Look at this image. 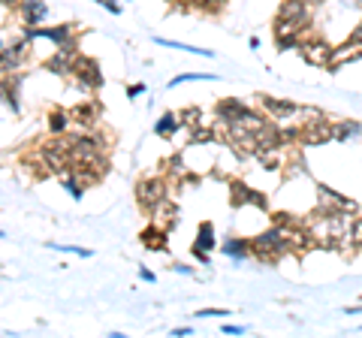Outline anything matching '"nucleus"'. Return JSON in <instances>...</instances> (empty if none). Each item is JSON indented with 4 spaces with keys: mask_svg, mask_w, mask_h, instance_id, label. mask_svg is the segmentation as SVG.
I'll list each match as a JSON object with an SVG mask.
<instances>
[{
    "mask_svg": "<svg viewBox=\"0 0 362 338\" xmlns=\"http://www.w3.org/2000/svg\"><path fill=\"white\" fill-rule=\"evenodd\" d=\"M139 239H142V245H145L148 251H166V248H169V245H166V230H163V226H157V224L148 226V230H145Z\"/></svg>",
    "mask_w": 362,
    "mask_h": 338,
    "instance_id": "dca6fc26",
    "label": "nucleus"
},
{
    "mask_svg": "<svg viewBox=\"0 0 362 338\" xmlns=\"http://www.w3.org/2000/svg\"><path fill=\"white\" fill-rule=\"evenodd\" d=\"M244 115H248V106L239 103V100H221L217 103V118H223V121H242Z\"/></svg>",
    "mask_w": 362,
    "mask_h": 338,
    "instance_id": "2eb2a0df",
    "label": "nucleus"
},
{
    "mask_svg": "<svg viewBox=\"0 0 362 338\" xmlns=\"http://www.w3.org/2000/svg\"><path fill=\"white\" fill-rule=\"evenodd\" d=\"M359 133H362V124H359V121H341V124H332V142L356 139Z\"/></svg>",
    "mask_w": 362,
    "mask_h": 338,
    "instance_id": "f3484780",
    "label": "nucleus"
},
{
    "mask_svg": "<svg viewBox=\"0 0 362 338\" xmlns=\"http://www.w3.org/2000/svg\"><path fill=\"white\" fill-rule=\"evenodd\" d=\"M296 121H299V127H311L317 121H326V112L323 109H317V106H299L296 109Z\"/></svg>",
    "mask_w": 362,
    "mask_h": 338,
    "instance_id": "6ab92c4d",
    "label": "nucleus"
},
{
    "mask_svg": "<svg viewBox=\"0 0 362 338\" xmlns=\"http://www.w3.org/2000/svg\"><path fill=\"white\" fill-rule=\"evenodd\" d=\"M97 3H100V6H103V9H109V13H115V15H118V13H121V6H118V3H115V0H97Z\"/></svg>",
    "mask_w": 362,
    "mask_h": 338,
    "instance_id": "2f4dec72",
    "label": "nucleus"
},
{
    "mask_svg": "<svg viewBox=\"0 0 362 338\" xmlns=\"http://www.w3.org/2000/svg\"><path fill=\"white\" fill-rule=\"evenodd\" d=\"M0 3H6V6H18L22 0H0Z\"/></svg>",
    "mask_w": 362,
    "mask_h": 338,
    "instance_id": "58836bf2",
    "label": "nucleus"
},
{
    "mask_svg": "<svg viewBox=\"0 0 362 338\" xmlns=\"http://www.w3.org/2000/svg\"><path fill=\"white\" fill-rule=\"evenodd\" d=\"M317 199H320L323 212L326 215H341V212H356V206H353V199L341 197L338 190L326 187V185H317Z\"/></svg>",
    "mask_w": 362,
    "mask_h": 338,
    "instance_id": "7ed1b4c3",
    "label": "nucleus"
},
{
    "mask_svg": "<svg viewBox=\"0 0 362 338\" xmlns=\"http://www.w3.org/2000/svg\"><path fill=\"white\" fill-rule=\"evenodd\" d=\"M262 106H266V112L272 118H278V121H287V118H296V103H287V100H275V97H260Z\"/></svg>",
    "mask_w": 362,
    "mask_h": 338,
    "instance_id": "9b49d317",
    "label": "nucleus"
},
{
    "mask_svg": "<svg viewBox=\"0 0 362 338\" xmlns=\"http://www.w3.org/2000/svg\"><path fill=\"white\" fill-rule=\"evenodd\" d=\"M194 257H196L199 263H208V251H205V248H199V245H194Z\"/></svg>",
    "mask_w": 362,
    "mask_h": 338,
    "instance_id": "72a5a7b5",
    "label": "nucleus"
},
{
    "mask_svg": "<svg viewBox=\"0 0 362 338\" xmlns=\"http://www.w3.org/2000/svg\"><path fill=\"white\" fill-rule=\"evenodd\" d=\"M230 312H223V308H205V312H196V317H226Z\"/></svg>",
    "mask_w": 362,
    "mask_h": 338,
    "instance_id": "7c9ffc66",
    "label": "nucleus"
},
{
    "mask_svg": "<svg viewBox=\"0 0 362 338\" xmlns=\"http://www.w3.org/2000/svg\"><path fill=\"white\" fill-rule=\"evenodd\" d=\"M151 212H154V224L163 226V230L175 226V221H178V208H175V203H169V199H160Z\"/></svg>",
    "mask_w": 362,
    "mask_h": 338,
    "instance_id": "f8f14e48",
    "label": "nucleus"
},
{
    "mask_svg": "<svg viewBox=\"0 0 362 338\" xmlns=\"http://www.w3.org/2000/svg\"><path fill=\"white\" fill-rule=\"evenodd\" d=\"M302 139V127H281L278 124V142L281 145H296Z\"/></svg>",
    "mask_w": 362,
    "mask_h": 338,
    "instance_id": "393cba45",
    "label": "nucleus"
},
{
    "mask_svg": "<svg viewBox=\"0 0 362 338\" xmlns=\"http://www.w3.org/2000/svg\"><path fill=\"white\" fill-rule=\"evenodd\" d=\"M157 45H166V49H181V52H190V54H203V58H212V54H214V52H208V49H196V45H181V43L163 40V36H157Z\"/></svg>",
    "mask_w": 362,
    "mask_h": 338,
    "instance_id": "a878e982",
    "label": "nucleus"
},
{
    "mask_svg": "<svg viewBox=\"0 0 362 338\" xmlns=\"http://www.w3.org/2000/svg\"><path fill=\"white\" fill-rule=\"evenodd\" d=\"M172 269H175V272H181V275H190V272H194L190 266H181V263H175V266H172Z\"/></svg>",
    "mask_w": 362,
    "mask_h": 338,
    "instance_id": "e433bc0d",
    "label": "nucleus"
},
{
    "mask_svg": "<svg viewBox=\"0 0 362 338\" xmlns=\"http://www.w3.org/2000/svg\"><path fill=\"white\" fill-rule=\"evenodd\" d=\"M72 76H79V85L85 91H94V88L103 85V72H100L97 61H90V58H76Z\"/></svg>",
    "mask_w": 362,
    "mask_h": 338,
    "instance_id": "39448f33",
    "label": "nucleus"
},
{
    "mask_svg": "<svg viewBox=\"0 0 362 338\" xmlns=\"http://www.w3.org/2000/svg\"><path fill=\"white\" fill-rule=\"evenodd\" d=\"M49 127L52 133H63L70 127V109H52L49 112Z\"/></svg>",
    "mask_w": 362,
    "mask_h": 338,
    "instance_id": "4be33fe9",
    "label": "nucleus"
},
{
    "mask_svg": "<svg viewBox=\"0 0 362 338\" xmlns=\"http://www.w3.org/2000/svg\"><path fill=\"white\" fill-rule=\"evenodd\" d=\"M15 9H18V18H22L24 27H40L45 13H49V6H45L42 0H22Z\"/></svg>",
    "mask_w": 362,
    "mask_h": 338,
    "instance_id": "0eeeda50",
    "label": "nucleus"
},
{
    "mask_svg": "<svg viewBox=\"0 0 362 338\" xmlns=\"http://www.w3.org/2000/svg\"><path fill=\"white\" fill-rule=\"evenodd\" d=\"M230 203H233L235 208H242V206L266 208V197L257 194V190H251L248 185H242V181H230Z\"/></svg>",
    "mask_w": 362,
    "mask_h": 338,
    "instance_id": "423d86ee",
    "label": "nucleus"
},
{
    "mask_svg": "<svg viewBox=\"0 0 362 338\" xmlns=\"http://www.w3.org/2000/svg\"><path fill=\"white\" fill-rule=\"evenodd\" d=\"M136 199H139L142 208H151L160 203V199H166V181L163 178H145L136 185Z\"/></svg>",
    "mask_w": 362,
    "mask_h": 338,
    "instance_id": "f03ea898",
    "label": "nucleus"
},
{
    "mask_svg": "<svg viewBox=\"0 0 362 338\" xmlns=\"http://www.w3.org/2000/svg\"><path fill=\"white\" fill-rule=\"evenodd\" d=\"M97 115H100V106L94 103V100H90V103H81V106H72L70 109V121H76L81 127H94Z\"/></svg>",
    "mask_w": 362,
    "mask_h": 338,
    "instance_id": "4468645a",
    "label": "nucleus"
},
{
    "mask_svg": "<svg viewBox=\"0 0 362 338\" xmlns=\"http://www.w3.org/2000/svg\"><path fill=\"white\" fill-rule=\"evenodd\" d=\"M72 67H76V54L63 52V49H58L49 61H45V70L54 72V76H72Z\"/></svg>",
    "mask_w": 362,
    "mask_h": 338,
    "instance_id": "9d476101",
    "label": "nucleus"
},
{
    "mask_svg": "<svg viewBox=\"0 0 362 338\" xmlns=\"http://www.w3.org/2000/svg\"><path fill=\"white\" fill-rule=\"evenodd\" d=\"M61 181H63V187L70 190V197H72V199H81V194H85V187L79 185V178H72L70 172H67V176H61Z\"/></svg>",
    "mask_w": 362,
    "mask_h": 338,
    "instance_id": "cd10ccee",
    "label": "nucleus"
},
{
    "mask_svg": "<svg viewBox=\"0 0 362 338\" xmlns=\"http://www.w3.org/2000/svg\"><path fill=\"white\" fill-rule=\"evenodd\" d=\"M302 145H323V142H332V124L329 118L326 121H317L311 127H302Z\"/></svg>",
    "mask_w": 362,
    "mask_h": 338,
    "instance_id": "1a4fd4ad",
    "label": "nucleus"
},
{
    "mask_svg": "<svg viewBox=\"0 0 362 338\" xmlns=\"http://www.w3.org/2000/svg\"><path fill=\"white\" fill-rule=\"evenodd\" d=\"M49 248H54V251H67V254H76V257H94V251H88V248H72V245H49Z\"/></svg>",
    "mask_w": 362,
    "mask_h": 338,
    "instance_id": "c85d7f7f",
    "label": "nucleus"
},
{
    "mask_svg": "<svg viewBox=\"0 0 362 338\" xmlns=\"http://www.w3.org/2000/svg\"><path fill=\"white\" fill-rule=\"evenodd\" d=\"M302 58L314 67H332V58H335V49L323 40H302Z\"/></svg>",
    "mask_w": 362,
    "mask_h": 338,
    "instance_id": "20e7f679",
    "label": "nucleus"
},
{
    "mask_svg": "<svg viewBox=\"0 0 362 338\" xmlns=\"http://www.w3.org/2000/svg\"><path fill=\"white\" fill-rule=\"evenodd\" d=\"M196 245H199V248H205V251L214 248V224H212V221H203V224H199Z\"/></svg>",
    "mask_w": 362,
    "mask_h": 338,
    "instance_id": "b1692460",
    "label": "nucleus"
},
{
    "mask_svg": "<svg viewBox=\"0 0 362 338\" xmlns=\"http://www.w3.org/2000/svg\"><path fill=\"white\" fill-rule=\"evenodd\" d=\"M142 91H145V85H142V82H136V85H130V88H127V97L133 100V97H139Z\"/></svg>",
    "mask_w": 362,
    "mask_h": 338,
    "instance_id": "473e14b6",
    "label": "nucleus"
},
{
    "mask_svg": "<svg viewBox=\"0 0 362 338\" xmlns=\"http://www.w3.org/2000/svg\"><path fill=\"white\" fill-rule=\"evenodd\" d=\"M178 130H181V121H178V115H172V112H166L157 124H154V133L157 136H175Z\"/></svg>",
    "mask_w": 362,
    "mask_h": 338,
    "instance_id": "412c9836",
    "label": "nucleus"
},
{
    "mask_svg": "<svg viewBox=\"0 0 362 338\" xmlns=\"http://www.w3.org/2000/svg\"><path fill=\"white\" fill-rule=\"evenodd\" d=\"M223 254L233 260H244V257H251V242L248 239H230V242H223Z\"/></svg>",
    "mask_w": 362,
    "mask_h": 338,
    "instance_id": "aec40b11",
    "label": "nucleus"
},
{
    "mask_svg": "<svg viewBox=\"0 0 362 338\" xmlns=\"http://www.w3.org/2000/svg\"><path fill=\"white\" fill-rule=\"evenodd\" d=\"M169 172H172V176H181V178L187 176V167H184V160H181L178 154H175V158H169Z\"/></svg>",
    "mask_w": 362,
    "mask_h": 338,
    "instance_id": "c756f323",
    "label": "nucleus"
},
{
    "mask_svg": "<svg viewBox=\"0 0 362 338\" xmlns=\"http://www.w3.org/2000/svg\"><path fill=\"white\" fill-rule=\"evenodd\" d=\"M284 254H290V242H287V230L284 226H272L269 233L257 236L251 242V257H257L262 263H275Z\"/></svg>",
    "mask_w": 362,
    "mask_h": 338,
    "instance_id": "f257e3e1",
    "label": "nucleus"
},
{
    "mask_svg": "<svg viewBox=\"0 0 362 338\" xmlns=\"http://www.w3.org/2000/svg\"><path fill=\"white\" fill-rule=\"evenodd\" d=\"M359 6H362V0H359Z\"/></svg>",
    "mask_w": 362,
    "mask_h": 338,
    "instance_id": "ea45409f",
    "label": "nucleus"
},
{
    "mask_svg": "<svg viewBox=\"0 0 362 338\" xmlns=\"http://www.w3.org/2000/svg\"><path fill=\"white\" fill-rule=\"evenodd\" d=\"M139 278L145 281V284H154V281H157V275H154V272H148V269H139Z\"/></svg>",
    "mask_w": 362,
    "mask_h": 338,
    "instance_id": "f704fd0d",
    "label": "nucleus"
},
{
    "mask_svg": "<svg viewBox=\"0 0 362 338\" xmlns=\"http://www.w3.org/2000/svg\"><path fill=\"white\" fill-rule=\"evenodd\" d=\"M203 109H196V106H187V109H181V115H178V121H181V127H203Z\"/></svg>",
    "mask_w": 362,
    "mask_h": 338,
    "instance_id": "5701e85b",
    "label": "nucleus"
},
{
    "mask_svg": "<svg viewBox=\"0 0 362 338\" xmlns=\"http://www.w3.org/2000/svg\"><path fill=\"white\" fill-rule=\"evenodd\" d=\"M172 335H178V338H181V335H194V330H190V326H181V330H175Z\"/></svg>",
    "mask_w": 362,
    "mask_h": 338,
    "instance_id": "4c0bfd02",
    "label": "nucleus"
},
{
    "mask_svg": "<svg viewBox=\"0 0 362 338\" xmlns=\"http://www.w3.org/2000/svg\"><path fill=\"white\" fill-rule=\"evenodd\" d=\"M356 58H362V45H359V43H353V40H347V43L341 45V49H335L332 67H341L344 61H356Z\"/></svg>",
    "mask_w": 362,
    "mask_h": 338,
    "instance_id": "a211bd4d",
    "label": "nucleus"
},
{
    "mask_svg": "<svg viewBox=\"0 0 362 338\" xmlns=\"http://www.w3.org/2000/svg\"><path fill=\"white\" fill-rule=\"evenodd\" d=\"M278 18H290V22H311L305 0H284L278 9Z\"/></svg>",
    "mask_w": 362,
    "mask_h": 338,
    "instance_id": "ddd939ff",
    "label": "nucleus"
},
{
    "mask_svg": "<svg viewBox=\"0 0 362 338\" xmlns=\"http://www.w3.org/2000/svg\"><path fill=\"white\" fill-rule=\"evenodd\" d=\"M242 332H244V326H230V323L223 326V335H242Z\"/></svg>",
    "mask_w": 362,
    "mask_h": 338,
    "instance_id": "c9c22d12",
    "label": "nucleus"
},
{
    "mask_svg": "<svg viewBox=\"0 0 362 338\" xmlns=\"http://www.w3.org/2000/svg\"><path fill=\"white\" fill-rule=\"evenodd\" d=\"M31 52V40H18L15 45H3L0 49V58H3V67H6V72H13V70H18L22 67V61H24V54Z\"/></svg>",
    "mask_w": 362,
    "mask_h": 338,
    "instance_id": "6e6552de",
    "label": "nucleus"
},
{
    "mask_svg": "<svg viewBox=\"0 0 362 338\" xmlns=\"http://www.w3.org/2000/svg\"><path fill=\"white\" fill-rule=\"evenodd\" d=\"M203 79H208V82H212L214 76H212V72H181V76H175V79L169 82V88H178L181 82H203Z\"/></svg>",
    "mask_w": 362,
    "mask_h": 338,
    "instance_id": "bb28decb",
    "label": "nucleus"
}]
</instances>
